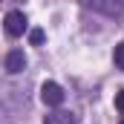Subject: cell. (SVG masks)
Returning a JSON list of instances; mask_svg holds the SVG:
<instances>
[{
  "label": "cell",
  "instance_id": "obj_9",
  "mask_svg": "<svg viewBox=\"0 0 124 124\" xmlns=\"http://www.w3.org/2000/svg\"><path fill=\"white\" fill-rule=\"evenodd\" d=\"M121 124H124V116H121Z\"/></svg>",
  "mask_w": 124,
  "mask_h": 124
},
{
  "label": "cell",
  "instance_id": "obj_2",
  "mask_svg": "<svg viewBox=\"0 0 124 124\" xmlns=\"http://www.w3.org/2000/svg\"><path fill=\"white\" fill-rule=\"evenodd\" d=\"M40 101H43L46 107H61L63 104V90L55 81H46V84L40 87Z\"/></svg>",
  "mask_w": 124,
  "mask_h": 124
},
{
  "label": "cell",
  "instance_id": "obj_8",
  "mask_svg": "<svg viewBox=\"0 0 124 124\" xmlns=\"http://www.w3.org/2000/svg\"><path fill=\"white\" fill-rule=\"evenodd\" d=\"M116 107L124 113V90H118V93H116Z\"/></svg>",
  "mask_w": 124,
  "mask_h": 124
},
{
  "label": "cell",
  "instance_id": "obj_1",
  "mask_svg": "<svg viewBox=\"0 0 124 124\" xmlns=\"http://www.w3.org/2000/svg\"><path fill=\"white\" fill-rule=\"evenodd\" d=\"M84 6H90L101 15H110V17H118L124 12V0H84Z\"/></svg>",
  "mask_w": 124,
  "mask_h": 124
},
{
  "label": "cell",
  "instance_id": "obj_5",
  "mask_svg": "<svg viewBox=\"0 0 124 124\" xmlns=\"http://www.w3.org/2000/svg\"><path fill=\"white\" fill-rule=\"evenodd\" d=\"M43 124H75V116L72 113H52L43 118Z\"/></svg>",
  "mask_w": 124,
  "mask_h": 124
},
{
  "label": "cell",
  "instance_id": "obj_3",
  "mask_svg": "<svg viewBox=\"0 0 124 124\" xmlns=\"http://www.w3.org/2000/svg\"><path fill=\"white\" fill-rule=\"evenodd\" d=\"M3 23H6V35L20 38V35L26 32V15H23V12H9Z\"/></svg>",
  "mask_w": 124,
  "mask_h": 124
},
{
  "label": "cell",
  "instance_id": "obj_6",
  "mask_svg": "<svg viewBox=\"0 0 124 124\" xmlns=\"http://www.w3.org/2000/svg\"><path fill=\"white\" fill-rule=\"evenodd\" d=\"M113 61H116V66H118V69H124V43H118V46H116Z\"/></svg>",
  "mask_w": 124,
  "mask_h": 124
},
{
  "label": "cell",
  "instance_id": "obj_7",
  "mask_svg": "<svg viewBox=\"0 0 124 124\" xmlns=\"http://www.w3.org/2000/svg\"><path fill=\"white\" fill-rule=\"evenodd\" d=\"M29 40L35 43V46H38V43H43V29H32V32H29Z\"/></svg>",
  "mask_w": 124,
  "mask_h": 124
},
{
  "label": "cell",
  "instance_id": "obj_4",
  "mask_svg": "<svg viewBox=\"0 0 124 124\" xmlns=\"http://www.w3.org/2000/svg\"><path fill=\"white\" fill-rule=\"evenodd\" d=\"M23 66H26V55H23V49H12V52L6 55V72H9V75L23 72Z\"/></svg>",
  "mask_w": 124,
  "mask_h": 124
}]
</instances>
